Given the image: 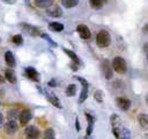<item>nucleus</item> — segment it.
<instances>
[{"label": "nucleus", "mask_w": 148, "mask_h": 139, "mask_svg": "<svg viewBox=\"0 0 148 139\" xmlns=\"http://www.w3.org/2000/svg\"><path fill=\"white\" fill-rule=\"evenodd\" d=\"M111 43V37L109 34V32L106 30H101L97 36H96V44L98 47L101 48H104V47H108Z\"/></svg>", "instance_id": "f257e3e1"}, {"label": "nucleus", "mask_w": 148, "mask_h": 139, "mask_svg": "<svg viewBox=\"0 0 148 139\" xmlns=\"http://www.w3.org/2000/svg\"><path fill=\"white\" fill-rule=\"evenodd\" d=\"M112 69L118 72V74H125L127 71V64H126V61L121 57V56H116L113 57L112 60Z\"/></svg>", "instance_id": "f03ea898"}, {"label": "nucleus", "mask_w": 148, "mask_h": 139, "mask_svg": "<svg viewBox=\"0 0 148 139\" xmlns=\"http://www.w3.org/2000/svg\"><path fill=\"white\" fill-rule=\"evenodd\" d=\"M74 78L81 83V93H80V98H79V103H82V102H84L86 99L88 98V88H89V84H88V82H87L84 78H82V77L74 76Z\"/></svg>", "instance_id": "7ed1b4c3"}, {"label": "nucleus", "mask_w": 148, "mask_h": 139, "mask_svg": "<svg viewBox=\"0 0 148 139\" xmlns=\"http://www.w3.org/2000/svg\"><path fill=\"white\" fill-rule=\"evenodd\" d=\"M112 133L116 137V139H130L131 138V132L127 128H124L121 125L113 126L112 128Z\"/></svg>", "instance_id": "20e7f679"}, {"label": "nucleus", "mask_w": 148, "mask_h": 139, "mask_svg": "<svg viewBox=\"0 0 148 139\" xmlns=\"http://www.w3.org/2000/svg\"><path fill=\"white\" fill-rule=\"evenodd\" d=\"M101 70H102L103 76L105 77V79H111L112 78V76H113V69H112V65L109 62V60H103L101 62Z\"/></svg>", "instance_id": "39448f33"}, {"label": "nucleus", "mask_w": 148, "mask_h": 139, "mask_svg": "<svg viewBox=\"0 0 148 139\" xmlns=\"http://www.w3.org/2000/svg\"><path fill=\"white\" fill-rule=\"evenodd\" d=\"M21 29L25 34L31 36V37H37V36L40 34V31H39V29L37 26L28 24V23H21Z\"/></svg>", "instance_id": "423d86ee"}, {"label": "nucleus", "mask_w": 148, "mask_h": 139, "mask_svg": "<svg viewBox=\"0 0 148 139\" xmlns=\"http://www.w3.org/2000/svg\"><path fill=\"white\" fill-rule=\"evenodd\" d=\"M24 136L27 139H38L39 138V129L35 125H28L24 130Z\"/></svg>", "instance_id": "0eeeda50"}, {"label": "nucleus", "mask_w": 148, "mask_h": 139, "mask_svg": "<svg viewBox=\"0 0 148 139\" xmlns=\"http://www.w3.org/2000/svg\"><path fill=\"white\" fill-rule=\"evenodd\" d=\"M37 88H38V90H39V91H40V92H42V93L45 95V98H46V99H47V100H49V101H50V102H51V103H52L54 107H57V108H62V106L60 105L59 99H58V98H57V96H56L53 93H51V92H46V91L42 90L39 86H37Z\"/></svg>", "instance_id": "6e6552de"}, {"label": "nucleus", "mask_w": 148, "mask_h": 139, "mask_svg": "<svg viewBox=\"0 0 148 139\" xmlns=\"http://www.w3.org/2000/svg\"><path fill=\"white\" fill-rule=\"evenodd\" d=\"M24 75L27 76L28 79H30L32 82H36V83L39 82V74L34 67H27L24 69Z\"/></svg>", "instance_id": "1a4fd4ad"}, {"label": "nucleus", "mask_w": 148, "mask_h": 139, "mask_svg": "<svg viewBox=\"0 0 148 139\" xmlns=\"http://www.w3.org/2000/svg\"><path fill=\"white\" fill-rule=\"evenodd\" d=\"M32 115H31V111L29 109H23V110H20V114H18V119H20V124L21 125H27L28 122L31 119Z\"/></svg>", "instance_id": "9d476101"}, {"label": "nucleus", "mask_w": 148, "mask_h": 139, "mask_svg": "<svg viewBox=\"0 0 148 139\" xmlns=\"http://www.w3.org/2000/svg\"><path fill=\"white\" fill-rule=\"evenodd\" d=\"M76 31L79 33V36L82 38V39H89L91 33H90V30L89 28L86 25V24H79L76 26Z\"/></svg>", "instance_id": "9b49d317"}, {"label": "nucleus", "mask_w": 148, "mask_h": 139, "mask_svg": "<svg viewBox=\"0 0 148 139\" xmlns=\"http://www.w3.org/2000/svg\"><path fill=\"white\" fill-rule=\"evenodd\" d=\"M116 103H117V106H118L121 110L126 111V110H128V109L131 108V103H132V102H131V100L127 99V98L119 96V98L116 99Z\"/></svg>", "instance_id": "f8f14e48"}, {"label": "nucleus", "mask_w": 148, "mask_h": 139, "mask_svg": "<svg viewBox=\"0 0 148 139\" xmlns=\"http://www.w3.org/2000/svg\"><path fill=\"white\" fill-rule=\"evenodd\" d=\"M46 14L51 17H60L62 16V9L57 5H52L49 8H46Z\"/></svg>", "instance_id": "ddd939ff"}, {"label": "nucleus", "mask_w": 148, "mask_h": 139, "mask_svg": "<svg viewBox=\"0 0 148 139\" xmlns=\"http://www.w3.org/2000/svg\"><path fill=\"white\" fill-rule=\"evenodd\" d=\"M3 128H5V131L8 133V134H14L17 130H18V125L15 121L13 119H9L7 123L3 124Z\"/></svg>", "instance_id": "4468645a"}, {"label": "nucleus", "mask_w": 148, "mask_h": 139, "mask_svg": "<svg viewBox=\"0 0 148 139\" xmlns=\"http://www.w3.org/2000/svg\"><path fill=\"white\" fill-rule=\"evenodd\" d=\"M5 79H7L9 83H12V84H15L16 83V74H15V71L12 69V68H8V69H6V71H5Z\"/></svg>", "instance_id": "2eb2a0df"}, {"label": "nucleus", "mask_w": 148, "mask_h": 139, "mask_svg": "<svg viewBox=\"0 0 148 139\" xmlns=\"http://www.w3.org/2000/svg\"><path fill=\"white\" fill-rule=\"evenodd\" d=\"M5 62L8 67H15L16 64V61H15V57H14V54L10 52V51H7L5 53Z\"/></svg>", "instance_id": "dca6fc26"}, {"label": "nucleus", "mask_w": 148, "mask_h": 139, "mask_svg": "<svg viewBox=\"0 0 148 139\" xmlns=\"http://www.w3.org/2000/svg\"><path fill=\"white\" fill-rule=\"evenodd\" d=\"M62 51H64V53L65 54H67V56L72 60V62H74V63H76L77 65L79 64H81V60L79 59V56L73 52V51H71V49H67V48H62Z\"/></svg>", "instance_id": "f3484780"}, {"label": "nucleus", "mask_w": 148, "mask_h": 139, "mask_svg": "<svg viewBox=\"0 0 148 139\" xmlns=\"http://www.w3.org/2000/svg\"><path fill=\"white\" fill-rule=\"evenodd\" d=\"M84 116L87 118V122H88V128H87V136H90L91 132H92V129H94V122H95V118L89 114V113H84Z\"/></svg>", "instance_id": "a211bd4d"}, {"label": "nucleus", "mask_w": 148, "mask_h": 139, "mask_svg": "<svg viewBox=\"0 0 148 139\" xmlns=\"http://www.w3.org/2000/svg\"><path fill=\"white\" fill-rule=\"evenodd\" d=\"M34 2L38 8H49L53 5V0H34Z\"/></svg>", "instance_id": "6ab92c4d"}, {"label": "nucleus", "mask_w": 148, "mask_h": 139, "mask_svg": "<svg viewBox=\"0 0 148 139\" xmlns=\"http://www.w3.org/2000/svg\"><path fill=\"white\" fill-rule=\"evenodd\" d=\"M49 29L51 31H54V32H60V31L64 30V24L59 23V22H50L49 23Z\"/></svg>", "instance_id": "aec40b11"}, {"label": "nucleus", "mask_w": 148, "mask_h": 139, "mask_svg": "<svg viewBox=\"0 0 148 139\" xmlns=\"http://www.w3.org/2000/svg\"><path fill=\"white\" fill-rule=\"evenodd\" d=\"M138 122H139V124L141 125V128H147V125H148V116H147V114H143V113H141V114H139V116H138Z\"/></svg>", "instance_id": "412c9836"}, {"label": "nucleus", "mask_w": 148, "mask_h": 139, "mask_svg": "<svg viewBox=\"0 0 148 139\" xmlns=\"http://www.w3.org/2000/svg\"><path fill=\"white\" fill-rule=\"evenodd\" d=\"M65 93H66L67 96H74L75 93H76V85H75V84H69V85L66 87Z\"/></svg>", "instance_id": "4be33fe9"}, {"label": "nucleus", "mask_w": 148, "mask_h": 139, "mask_svg": "<svg viewBox=\"0 0 148 139\" xmlns=\"http://www.w3.org/2000/svg\"><path fill=\"white\" fill-rule=\"evenodd\" d=\"M80 0H61V3L66 8H73L79 3Z\"/></svg>", "instance_id": "5701e85b"}, {"label": "nucleus", "mask_w": 148, "mask_h": 139, "mask_svg": "<svg viewBox=\"0 0 148 139\" xmlns=\"http://www.w3.org/2000/svg\"><path fill=\"white\" fill-rule=\"evenodd\" d=\"M90 7L94 9H99L103 7V1L102 0H89Z\"/></svg>", "instance_id": "b1692460"}, {"label": "nucleus", "mask_w": 148, "mask_h": 139, "mask_svg": "<svg viewBox=\"0 0 148 139\" xmlns=\"http://www.w3.org/2000/svg\"><path fill=\"white\" fill-rule=\"evenodd\" d=\"M94 98H95V100H96L98 103H102V102H103V98H104L103 91H101V90L95 91V93H94Z\"/></svg>", "instance_id": "393cba45"}, {"label": "nucleus", "mask_w": 148, "mask_h": 139, "mask_svg": "<svg viewBox=\"0 0 148 139\" xmlns=\"http://www.w3.org/2000/svg\"><path fill=\"white\" fill-rule=\"evenodd\" d=\"M110 122H111L112 126H118V125H120V117H119L118 115L113 114V115H111V117H110Z\"/></svg>", "instance_id": "a878e982"}, {"label": "nucleus", "mask_w": 148, "mask_h": 139, "mask_svg": "<svg viewBox=\"0 0 148 139\" xmlns=\"http://www.w3.org/2000/svg\"><path fill=\"white\" fill-rule=\"evenodd\" d=\"M54 138V130L49 128L44 132V139H53Z\"/></svg>", "instance_id": "bb28decb"}, {"label": "nucleus", "mask_w": 148, "mask_h": 139, "mask_svg": "<svg viewBox=\"0 0 148 139\" xmlns=\"http://www.w3.org/2000/svg\"><path fill=\"white\" fill-rule=\"evenodd\" d=\"M40 37H42L43 39H45V40H46L51 46L57 47V43H56V41H53V40H52V38H51L49 34H46V33H40Z\"/></svg>", "instance_id": "cd10ccee"}, {"label": "nucleus", "mask_w": 148, "mask_h": 139, "mask_svg": "<svg viewBox=\"0 0 148 139\" xmlns=\"http://www.w3.org/2000/svg\"><path fill=\"white\" fill-rule=\"evenodd\" d=\"M12 41L15 44V45H22L23 44V38L21 34H14L12 37Z\"/></svg>", "instance_id": "c85d7f7f"}, {"label": "nucleus", "mask_w": 148, "mask_h": 139, "mask_svg": "<svg viewBox=\"0 0 148 139\" xmlns=\"http://www.w3.org/2000/svg\"><path fill=\"white\" fill-rule=\"evenodd\" d=\"M18 113H20L18 109H10V110H8V114H7L8 119H13V121H14L15 117L18 116Z\"/></svg>", "instance_id": "c756f323"}, {"label": "nucleus", "mask_w": 148, "mask_h": 139, "mask_svg": "<svg viewBox=\"0 0 148 139\" xmlns=\"http://www.w3.org/2000/svg\"><path fill=\"white\" fill-rule=\"evenodd\" d=\"M47 85H49L50 87H54V86H57V82H56V79L53 78V79L49 80V82H47Z\"/></svg>", "instance_id": "7c9ffc66"}, {"label": "nucleus", "mask_w": 148, "mask_h": 139, "mask_svg": "<svg viewBox=\"0 0 148 139\" xmlns=\"http://www.w3.org/2000/svg\"><path fill=\"white\" fill-rule=\"evenodd\" d=\"M75 128H76V131H80V130H81L80 122H79V118H77V117H76V119H75Z\"/></svg>", "instance_id": "2f4dec72"}, {"label": "nucleus", "mask_w": 148, "mask_h": 139, "mask_svg": "<svg viewBox=\"0 0 148 139\" xmlns=\"http://www.w3.org/2000/svg\"><path fill=\"white\" fill-rule=\"evenodd\" d=\"M1 1L5 2V3H7V5H14L16 2V0H1Z\"/></svg>", "instance_id": "473e14b6"}, {"label": "nucleus", "mask_w": 148, "mask_h": 139, "mask_svg": "<svg viewBox=\"0 0 148 139\" xmlns=\"http://www.w3.org/2000/svg\"><path fill=\"white\" fill-rule=\"evenodd\" d=\"M3 125V116H2V114L0 113V128Z\"/></svg>", "instance_id": "72a5a7b5"}, {"label": "nucleus", "mask_w": 148, "mask_h": 139, "mask_svg": "<svg viewBox=\"0 0 148 139\" xmlns=\"http://www.w3.org/2000/svg\"><path fill=\"white\" fill-rule=\"evenodd\" d=\"M5 83V77L2 75H0V84H3Z\"/></svg>", "instance_id": "f704fd0d"}, {"label": "nucleus", "mask_w": 148, "mask_h": 139, "mask_svg": "<svg viewBox=\"0 0 148 139\" xmlns=\"http://www.w3.org/2000/svg\"><path fill=\"white\" fill-rule=\"evenodd\" d=\"M143 32H145V33H146V32H147V25H146V26H145V28H143Z\"/></svg>", "instance_id": "c9c22d12"}, {"label": "nucleus", "mask_w": 148, "mask_h": 139, "mask_svg": "<svg viewBox=\"0 0 148 139\" xmlns=\"http://www.w3.org/2000/svg\"><path fill=\"white\" fill-rule=\"evenodd\" d=\"M53 139H56V138H53Z\"/></svg>", "instance_id": "e433bc0d"}]
</instances>
